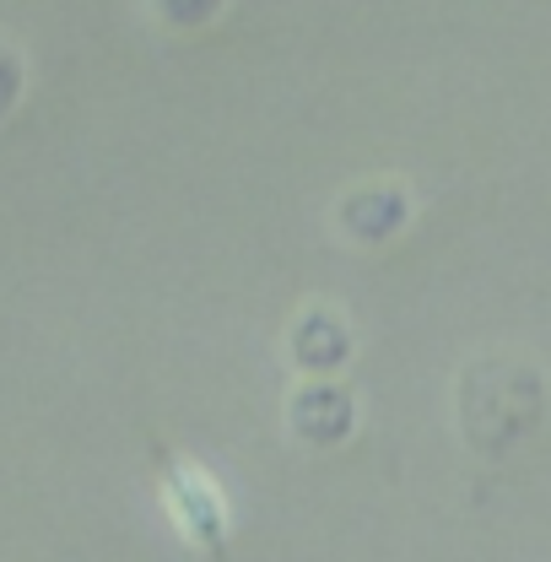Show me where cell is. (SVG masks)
Listing matches in <instances>:
<instances>
[{
	"label": "cell",
	"instance_id": "3957f363",
	"mask_svg": "<svg viewBox=\"0 0 551 562\" xmlns=\"http://www.w3.org/2000/svg\"><path fill=\"white\" fill-rule=\"evenodd\" d=\"M286 432L303 449H336L357 432V395L336 373H308L286 395Z\"/></svg>",
	"mask_w": 551,
	"mask_h": 562
},
{
	"label": "cell",
	"instance_id": "277c9868",
	"mask_svg": "<svg viewBox=\"0 0 551 562\" xmlns=\"http://www.w3.org/2000/svg\"><path fill=\"white\" fill-rule=\"evenodd\" d=\"M412 211H416V201H412V190H406L401 179H373V184L346 190L341 206L330 211V222H336V233H341L346 244H357V249H379V244H390V238L406 233Z\"/></svg>",
	"mask_w": 551,
	"mask_h": 562
},
{
	"label": "cell",
	"instance_id": "6da1fadb",
	"mask_svg": "<svg viewBox=\"0 0 551 562\" xmlns=\"http://www.w3.org/2000/svg\"><path fill=\"white\" fill-rule=\"evenodd\" d=\"M454 412H460V438L482 460H503V454H514L519 443H530L541 432L551 395L541 368L530 357L482 351L454 379Z\"/></svg>",
	"mask_w": 551,
	"mask_h": 562
},
{
	"label": "cell",
	"instance_id": "7a4b0ae2",
	"mask_svg": "<svg viewBox=\"0 0 551 562\" xmlns=\"http://www.w3.org/2000/svg\"><path fill=\"white\" fill-rule=\"evenodd\" d=\"M151 460H157V482H162V503L173 514V525L184 530L190 547H201L211 558H227V536H233V519H227V497L211 482L206 471L184 465L168 443H151Z\"/></svg>",
	"mask_w": 551,
	"mask_h": 562
},
{
	"label": "cell",
	"instance_id": "52a82bcc",
	"mask_svg": "<svg viewBox=\"0 0 551 562\" xmlns=\"http://www.w3.org/2000/svg\"><path fill=\"white\" fill-rule=\"evenodd\" d=\"M16 98H22V60H16V49L0 44V114H5Z\"/></svg>",
	"mask_w": 551,
	"mask_h": 562
},
{
	"label": "cell",
	"instance_id": "8992f818",
	"mask_svg": "<svg viewBox=\"0 0 551 562\" xmlns=\"http://www.w3.org/2000/svg\"><path fill=\"white\" fill-rule=\"evenodd\" d=\"M151 5V16L162 22V27H179V33H195V27H206L222 16V5L227 0H146Z\"/></svg>",
	"mask_w": 551,
	"mask_h": 562
},
{
	"label": "cell",
	"instance_id": "5b68a950",
	"mask_svg": "<svg viewBox=\"0 0 551 562\" xmlns=\"http://www.w3.org/2000/svg\"><path fill=\"white\" fill-rule=\"evenodd\" d=\"M357 351L351 336V319H346L336 303H303L286 325V357L303 368V373H341Z\"/></svg>",
	"mask_w": 551,
	"mask_h": 562
}]
</instances>
